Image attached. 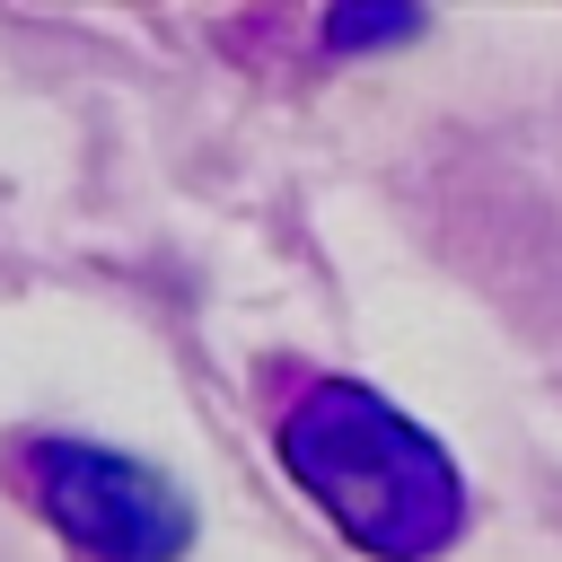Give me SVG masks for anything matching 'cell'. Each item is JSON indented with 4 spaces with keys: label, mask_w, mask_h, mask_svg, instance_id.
<instances>
[{
    "label": "cell",
    "mask_w": 562,
    "mask_h": 562,
    "mask_svg": "<svg viewBox=\"0 0 562 562\" xmlns=\"http://www.w3.org/2000/svg\"><path fill=\"white\" fill-rule=\"evenodd\" d=\"M404 35H422L413 9H334L325 18V44L334 53H351V44H404Z\"/></svg>",
    "instance_id": "3"
},
{
    "label": "cell",
    "mask_w": 562,
    "mask_h": 562,
    "mask_svg": "<svg viewBox=\"0 0 562 562\" xmlns=\"http://www.w3.org/2000/svg\"><path fill=\"white\" fill-rule=\"evenodd\" d=\"M26 483H35L26 501L53 518V536L79 562H176L193 544V501L140 457H114L88 439H35Z\"/></svg>",
    "instance_id": "2"
},
{
    "label": "cell",
    "mask_w": 562,
    "mask_h": 562,
    "mask_svg": "<svg viewBox=\"0 0 562 562\" xmlns=\"http://www.w3.org/2000/svg\"><path fill=\"white\" fill-rule=\"evenodd\" d=\"M290 483L369 553V562H439L465 536V474L457 457L404 422L378 386H316L281 422Z\"/></svg>",
    "instance_id": "1"
}]
</instances>
